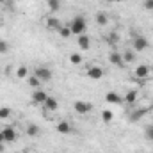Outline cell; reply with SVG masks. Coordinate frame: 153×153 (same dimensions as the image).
Segmentation results:
<instances>
[{
  "mask_svg": "<svg viewBox=\"0 0 153 153\" xmlns=\"http://www.w3.org/2000/svg\"><path fill=\"white\" fill-rule=\"evenodd\" d=\"M105 102L111 103V105H121V103H123V96H119L116 91H109V93L105 94Z\"/></svg>",
  "mask_w": 153,
  "mask_h": 153,
  "instance_id": "obj_12",
  "label": "cell"
},
{
  "mask_svg": "<svg viewBox=\"0 0 153 153\" xmlns=\"http://www.w3.org/2000/svg\"><path fill=\"white\" fill-rule=\"evenodd\" d=\"M109 41H111V43H116V41H117V34H116V32H111V34H109Z\"/></svg>",
  "mask_w": 153,
  "mask_h": 153,
  "instance_id": "obj_30",
  "label": "cell"
},
{
  "mask_svg": "<svg viewBox=\"0 0 153 153\" xmlns=\"http://www.w3.org/2000/svg\"><path fill=\"white\" fill-rule=\"evenodd\" d=\"M9 52V43L5 41V39H0V53L4 55V53H7Z\"/></svg>",
  "mask_w": 153,
  "mask_h": 153,
  "instance_id": "obj_28",
  "label": "cell"
},
{
  "mask_svg": "<svg viewBox=\"0 0 153 153\" xmlns=\"http://www.w3.org/2000/svg\"><path fill=\"white\" fill-rule=\"evenodd\" d=\"M148 111H150V109H135L128 117H130V121H141L144 116L148 114Z\"/></svg>",
  "mask_w": 153,
  "mask_h": 153,
  "instance_id": "obj_17",
  "label": "cell"
},
{
  "mask_svg": "<svg viewBox=\"0 0 153 153\" xmlns=\"http://www.w3.org/2000/svg\"><path fill=\"white\" fill-rule=\"evenodd\" d=\"M102 119H103L105 123H111V121L114 119V114H112V111H103V112H102Z\"/></svg>",
  "mask_w": 153,
  "mask_h": 153,
  "instance_id": "obj_26",
  "label": "cell"
},
{
  "mask_svg": "<svg viewBox=\"0 0 153 153\" xmlns=\"http://www.w3.org/2000/svg\"><path fill=\"white\" fill-rule=\"evenodd\" d=\"M29 76V68L27 66H18L16 68V78H27Z\"/></svg>",
  "mask_w": 153,
  "mask_h": 153,
  "instance_id": "obj_22",
  "label": "cell"
},
{
  "mask_svg": "<svg viewBox=\"0 0 153 153\" xmlns=\"http://www.w3.org/2000/svg\"><path fill=\"white\" fill-rule=\"evenodd\" d=\"M25 134L29 137H38L39 134H41V128H39L38 125H34V123H29L27 128H25Z\"/></svg>",
  "mask_w": 153,
  "mask_h": 153,
  "instance_id": "obj_18",
  "label": "cell"
},
{
  "mask_svg": "<svg viewBox=\"0 0 153 153\" xmlns=\"http://www.w3.org/2000/svg\"><path fill=\"white\" fill-rule=\"evenodd\" d=\"M153 75V68L150 64H139L134 70V78L135 80H148Z\"/></svg>",
  "mask_w": 153,
  "mask_h": 153,
  "instance_id": "obj_2",
  "label": "cell"
},
{
  "mask_svg": "<svg viewBox=\"0 0 153 153\" xmlns=\"http://www.w3.org/2000/svg\"><path fill=\"white\" fill-rule=\"evenodd\" d=\"M143 7H144L146 11H153V0H144V2H143Z\"/></svg>",
  "mask_w": 153,
  "mask_h": 153,
  "instance_id": "obj_29",
  "label": "cell"
},
{
  "mask_svg": "<svg viewBox=\"0 0 153 153\" xmlns=\"http://www.w3.org/2000/svg\"><path fill=\"white\" fill-rule=\"evenodd\" d=\"M11 109L9 107H0V121H4V119H9L11 117Z\"/></svg>",
  "mask_w": 153,
  "mask_h": 153,
  "instance_id": "obj_24",
  "label": "cell"
},
{
  "mask_svg": "<svg viewBox=\"0 0 153 153\" xmlns=\"http://www.w3.org/2000/svg\"><path fill=\"white\" fill-rule=\"evenodd\" d=\"M55 130H57L59 134H62V135H70L73 128H71V125H70L68 121H59L57 126H55Z\"/></svg>",
  "mask_w": 153,
  "mask_h": 153,
  "instance_id": "obj_15",
  "label": "cell"
},
{
  "mask_svg": "<svg viewBox=\"0 0 153 153\" xmlns=\"http://www.w3.org/2000/svg\"><path fill=\"white\" fill-rule=\"evenodd\" d=\"M43 107H45L48 112H55V111L59 109V102H57V98H53V96H48V98H46V102L43 103Z\"/></svg>",
  "mask_w": 153,
  "mask_h": 153,
  "instance_id": "obj_14",
  "label": "cell"
},
{
  "mask_svg": "<svg viewBox=\"0 0 153 153\" xmlns=\"http://www.w3.org/2000/svg\"><path fill=\"white\" fill-rule=\"evenodd\" d=\"M0 75H2V73H0Z\"/></svg>",
  "mask_w": 153,
  "mask_h": 153,
  "instance_id": "obj_37",
  "label": "cell"
},
{
  "mask_svg": "<svg viewBox=\"0 0 153 153\" xmlns=\"http://www.w3.org/2000/svg\"><path fill=\"white\" fill-rule=\"evenodd\" d=\"M123 61H125V64H130V62H135V57H137V53L132 50V48H126L123 53Z\"/></svg>",
  "mask_w": 153,
  "mask_h": 153,
  "instance_id": "obj_16",
  "label": "cell"
},
{
  "mask_svg": "<svg viewBox=\"0 0 153 153\" xmlns=\"http://www.w3.org/2000/svg\"><path fill=\"white\" fill-rule=\"evenodd\" d=\"M144 137L153 143V125H148V126L144 128Z\"/></svg>",
  "mask_w": 153,
  "mask_h": 153,
  "instance_id": "obj_27",
  "label": "cell"
},
{
  "mask_svg": "<svg viewBox=\"0 0 153 153\" xmlns=\"http://www.w3.org/2000/svg\"><path fill=\"white\" fill-rule=\"evenodd\" d=\"M46 98H48V93L46 91H43V89H34L32 91V102L36 105H43L46 102Z\"/></svg>",
  "mask_w": 153,
  "mask_h": 153,
  "instance_id": "obj_10",
  "label": "cell"
},
{
  "mask_svg": "<svg viewBox=\"0 0 153 153\" xmlns=\"http://www.w3.org/2000/svg\"><path fill=\"white\" fill-rule=\"evenodd\" d=\"M103 75H105V70H103L102 66L91 64V66L87 68V76H89L91 80H100V78H103Z\"/></svg>",
  "mask_w": 153,
  "mask_h": 153,
  "instance_id": "obj_7",
  "label": "cell"
},
{
  "mask_svg": "<svg viewBox=\"0 0 153 153\" xmlns=\"http://www.w3.org/2000/svg\"><path fill=\"white\" fill-rule=\"evenodd\" d=\"M137 100H139V91L137 89H128L126 94L123 96V103H126V105H135Z\"/></svg>",
  "mask_w": 153,
  "mask_h": 153,
  "instance_id": "obj_9",
  "label": "cell"
},
{
  "mask_svg": "<svg viewBox=\"0 0 153 153\" xmlns=\"http://www.w3.org/2000/svg\"><path fill=\"white\" fill-rule=\"evenodd\" d=\"M27 82H29V85L32 87V89H39V85H41V80H39L36 75H30L27 76Z\"/></svg>",
  "mask_w": 153,
  "mask_h": 153,
  "instance_id": "obj_21",
  "label": "cell"
},
{
  "mask_svg": "<svg viewBox=\"0 0 153 153\" xmlns=\"http://www.w3.org/2000/svg\"><path fill=\"white\" fill-rule=\"evenodd\" d=\"M132 48H134L135 53L146 52V50L150 48V41L144 38V36H141V34H135V36H134V43H132Z\"/></svg>",
  "mask_w": 153,
  "mask_h": 153,
  "instance_id": "obj_3",
  "label": "cell"
},
{
  "mask_svg": "<svg viewBox=\"0 0 153 153\" xmlns=\"http://www.w3.org/2000/svg\"><path fill=\"white\" fill-rule=\"evenodd\" d=\"M9 2H16V0H9Z\"/></svg>",
  "mask_w": 153,
  "mask_h": 153,
  "instance_id": "obj_36",
  "label": "cell"
},
{
  "mask_svg": "<svg viewBox=\"0 0 153 153\" xmlns=\"http://www.w3.org/2000/svg\"><path fill=\"white\" fill-rule=\"evenodd\" d=\"M0 143H4V137H2V132H0Z\"/></svg>",
  "mask_w": 153,
  "mask_h": 153,
  "instance_id": "obj_33",
  "label": "cell"
},
{
  "mask_svg": "<svg viewBox=\"0 0 153 153\" xmlns=\"http://www.w3.org/2000/svg\"><path fill=\"white\" fill-rule=\"evenodd\" d=\"M0 132H2V137H4V143H5V144L14 143L16 137H18V134H16V130H14L13 126H4Z\"/></svg>",
  "mask_w": 153,
  "mask_h": 153,
  "instance_id": "obj_6",
  "label": "cell"
},
{
  "mask_svg": "<svg viewBox=\"0 0 153 153\" xmlns=\"http://www.w3.org/2000/svg\"><path fill=\"white\" fill-rule=\"evenodd\" d=\"M7 2H9V0H0V4H7Z\"/></svg>",
  "mask_w": 153,
  "mask_h": 153,
  "instance_id": "obj_32",
  "label": "cell"
},
{
  "mask_svg": "<svg viewBox=\"0 0 153 153\" xmlns=\"http://www.w3.org/2000/svg\"><path fill=\"white\" fill-rule=\"evenodd\" d=\"M34 75L38 76L41 82H50L53 73H52V70H50V68H46V66H38V68L34 70Z\"/></svg>",
  "mask_w": 153,
  "mask_h": 153,
  "instance_id": "obj_5",
  "label": "cell"
},
{
  "mask_svg": "<svg viewBox=\"0 0 153 153\" xmlns=\"http://www.w3.org/2000/svg\"><path fill=\"white\" fill-rule=\"evenodd\" d=\"M45 27H46L48 30H59V27H61V20L55 18V16H48V18L45 20Z\"/></svg>",
  "mask_w": 153,
  "mask_h": 153,
  "instance_id": "obj_13",
  "label": "cell"
},
{
  "mask_svg": "<svg viewBox=\"0 0 153 153\" xmlns=\"http://www.w3.org/2000/svg\"><path fill=\"white\" fill-rule=\"evenodd\" d=\"M76 43H78V48H80V50H84V52L91 50V38H89L87 34H80V36L76 38Z\"/></svg>",
  "mask_w": 153,
  "mask_h": 153,
  "instance_id": "obj_11",
  "label": "cell"
},
{
  "mask_svg": "<svg viewBox=\"0 0 153 153\" xmlns=\"http://www.w3.org/2000/svg\"><path fill=\"white\" fill-rule=\"evenodd\" d=\"M14 153H23V152H14Z\"/></svg>",
  "mask_w": 153,
  "mask_h": 153,
  "instance_id": "obj_35",
  "label": "cell"
},
{
  "mask_svg": "<svg viewBox=\"0 0 153 153\" xmlns=\"http://www.w3.org/2000/svg\"><path fill=\"white\" fill-rule=\"evenodd\" d=\"M59 36L62 39H68V38H71V29H70V25H61L59 27Z\"/></svg>",
  "mask_w": 153,
  "mask_h": 153,
  "instance_id": "obj_20",
  "label": "cell"
},
{
  "mask_svg": "<svg viewBox=\"0 0 153 153\" xmlns=\"http://www.w3.org/2000/svg\"><path fill=\"white\" fill-rule=\"evenodd\" d=\"M46 5H48V9L50 11H59L61 9V0H46Z\"/></svg>",
  "mask_w": 153,
  "mask_h": 153,
  "instance_id": "obj_23",
  "label": "cell"
},
{
  "mask_svg": "<svg viewBox=\"0 0 153 153\" xmlns=\"http://www.w3.org/2000/svg\"><path fill=\"white\" fill-rule=\"evenodd\" d=\"M109 62L116 66V68H125V61H123V55L117 52V50H112L109 53Z\"/></svg>",
  "mask_w": 153,
  "mask_h": 153,
  "instance_id": "obj_8",
  "label": "cell"
},
{
  "mask_svg": "<svg viewBox=\"0 0 153 153\" xmlns=\"http://www.w3.org/2000/svg\"><path fill=\"white\" fill-rule=\"evenodd\" d=\"M94 20H96V23H98L100 27H105V25L109 23V14H107V13H103V11H100V13H96Z\"/></svg>",
  "mask_w": 153,
  "mask_h": 153,
  "instance_id": "obj_19",
  "label": "cell"
},
{
  "mask_svg": "<svg viewBox=\"0 0 153 153\" xmlns=\"http://www.w3.org/2000/svg\"><path fill=\"white\" fill-rule=\"evenodd\" d=\"M82 61H84V59H82V55H80V53H71V55H70V62H71L73 66L82 64Z\"/></svg>",
  "mask_w": 153,
  "mask_h": 153,
  "instance_id": "obj_25",
  "label": "cell"
},
{
  "mask_svg": "<svg viewBox=\"0 0 153 153\" xmlns=\"http://www.w3.org/2000/svg\"><path fill=\"white\" fill-rule=\"evenodd\" d=\"M111 2H119V0H111Z\"/></svg>",
  "mask_w": 153,
  "mask_h": 153,
  "instance_id": "obj_34",
  "label": "cell"
},
{
  "mask_svg": "<svg viewBox=\"0 0 153 153\" xmlns=\"http://www.w3.org/2000/svg\"><path fill=\"white\" fill-rule=\"evenodd\" d=\"M70 29H71V34H76V36H80V34H85V30H87V22H85V18L84 16H75V18H71V22H70Z\"/></svg>",
  "mask_w": 153,
  "mask_h": 153,
  "instance_id": "obj_1",
  "label": "cell"
},
{
  "mask_svg": "<svg viewBox=\"0 0 153 153\" xmlns=\"http://www.w3.org/2000/svg\"><path fill=\"white\" fill-rule=\"evenodd\" d=\"M73 109H75L76 114L85 116L93 111V103L91 102H85V100H76L75 103H73Z\"/></svg>",
  "mask_w": 153,
  "mask_h": 153,
  "instance_id": "obj_4",
  "label": "cell"
},
{
  "mask_svg": "<svg viewBox=\"0 0 153 153\" xmlns=\"http://www.w3.org/2000/svg\"><path fill=\"white\" fill-rule=\"evenodd\" d=\"M5 152V143H0V153Z\"/></svg>",
  "mask_w": 153,
  "mask_h": 153,
  "instance_id": "obj_31",
  "label": "cell"
}]
</instances>
